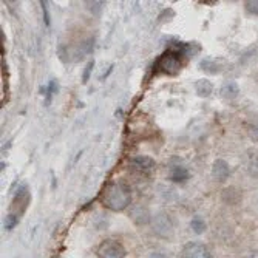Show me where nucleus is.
Here are the masks:
<instances>
[{"mask_svg":"<svg viewBox=\"0 0 258 258\" xmlns=\"http://www.w3.org/2000/svg\"><path fill=\"white\" fill-rule=\"evenodd\" d=\"M101 203L113 212H122L132 203V192L122 182H108L102 189Z\"/></svg>","mask_w":258,"mask_h":258,"instance_id":"obj_1","label":"nucleus"},{"mask_svg":"<svg viewBox=\"0 0 258 258\" xmlns=\"http://www.w3.org/2000/svg\"><path fill=\"white\" fill-rule=\"evenodd\" d=\"M184 67L182 62V51L169 50L156 60V70L166 76H176Z\"/></svg>","mask_w":258,"mask_h":258,"instance_id":"obj_2","label":"nucleus"},{"mask_svg":"<svg viewBox=\"0 0 258 258\" xmlns=\"http://www.w3.org/2000/svg\"><path fill=\"white\" fill-rule=\"evenodd\" d=\"M152 229L156 233L158 237L161 238H170L173 235V221L167 214H156L152 218Z\"/></svg>","mask_w":258,"mask_h":258,"instance_id":"obj_3","label":"nucleus"},{"mask_svg":"<svg viewBox=\"0 0 258 258\" xmlns=\"http://www.w3.org/2000/svg\"><path fill=\"white\" fill-rule=\"evenodd\" d=\"M98 255L101 258H125L127 249L116 240H105L99 244Z\"/></svg>","mask_w":258,"mask_h":258,"instance_id":"obj_4","label":"nucleus"},{"mask_svg":"<svg viewBox=\"0 0 258 258\" xmlns=\"http://www.w3.org/2000/svg\"><path fill=\"white\" fill-rule=\"evenodd\" d=\"M28 206H30V190H28V185L23 184L19 187L14 195V203H13V207H16L14 214L22 217ZM10 214H13V212H10Z\"/></svg>","mask_w":258,"mask_h":258,"instance_id":"obj_5","label":"nucleus"},{"mask_svg":"<svg viewBox=\"0 0 258 258\" xmlns=\"http://www.w3.org/2000/svg\"><path fill=\"white\" fill-rule=\"evenodd\" d=\"M182 258H210V252L204 244L192 241L184 246Z\"/></svg>","mask_w":258,"mask_h":258,"instance_id":"obj_6","label":"nucleus"},{"mask_svg":"<svg viewBox=\"0 0 258 258\" xmlns=\"http://www.w3.org/2000/svg\"><path fill=\"white\" fill-rule=\"evenodd\" d=\"M230 176V167L224 159H217L214 161L212 166V178L217 182H226V179Z\"/></svg>","mask_w":258,"mask_h":258,"instance_id":"obj_7","label":"nucleus"},{"mask_svg":"<svg viewBox=\"0 0 258 258\" xmlns=\"http://www.w3.org/2000/svg\"><path fill=\"white\" fill-rule=\"evenodd\" d=\"M130 218L135 221V224L144 226V224L150 223V212H149V209L144 206H135L130 210Z\"/></svg>","mask_w":258,"mask_h":258,"instance_id":"obj_8","label":"nucleus"},{"mask_svg":"<svg viewBox=\"0 0 258 258\" xmlns=\"http://www.w3.org/2000/svg\"><path fill=\"white\" fill-rule=\"evenodd\" d=\"M200 68L203 70L204 73H207V75H218V73H221V70L224 68V65H223V62L220 59L207 57V59L201 60Z\"/></svg>","mask_w":258,"mask_h":258,"instance_id":"obj_9","label":"nucleus"},{"mask_svg":"<svg viewBox=\"0 0 258 258\" xmlns=\"http://www.w3.org/2000/svg\"><path fill=\"white\" fill-rule=\"evenodd\" d=\"M132 166L141 172H149L155 167V159L146 155H139V156L132 158Z\"/></svg>","mask_w":258,"mask_h":258,"instance_id":"obj_10","label":"nucleus"},{"mask_svg":"<svg viewBox=\"0 0 258 258\" xmlns=\"http://www.w3.org/2000/svg\"><path fill=\"white\" fill-rule=\"evenodd\" d=\"M195 90L200 98H209L214 91V84L209 79H200L195 82Z\"/></svg>","mask_w":258,"mask_h":258,"instance_id":"obj_11","label":"nucleus"},{"mask_svg":"<svg viewBox=\"0 0 258 258\" xmlns=\"http://www.w3.org/2000/svg\"><path fill=\"white\" fill-rule=\"evenodd\" d=\"M238 93H240V87L233 81H227L221 87V96L226 99H235L238 96Z\"/></svg>","mask_w":258,"mask_h":258,"instance_id":"obj_12","label":"nucleus"},{"mask_svg":"<svg viewBox=\"0 0 258 258\" xmlns=\"http://www.w3.org/2000/svg\"><path fill=\"white\" fill-rule=\"evenodd\" d=\"M190 178V172L187 170L184 166H173L172 169H170V179L172 181H175V182H184V181H187Z\"/></svg>","mask_w":258,"mask_h":258,"instance_id":"obj_13","label":"nucleus"},{"mask_svg":"<svg viewBox=\"0 0 258 258\" xmlns=\"http://www.w3.org/2000/svg\"><path fill=\"white\" fill-rule=\"evenodd\" d=\"M190 229L197 233V235H201V233L206 232L207 224H206L204 218H201L200 215H197V217H194V218L190 220Z\"/></svg>","mask_w":258,"mask_h":258,"instance_id":"obj_14","label":"nucleus"},{"mask_svg":"<svg viewBox=\"0 0 258 258\" xmlns=\"http://www.w3.org/2000/svg\"><path fill=\"white\" fill-rule=\"evenodd\" d=\"M19 220H20V217L19 215H16V214H8L7 217H5V229L7 230H13L17 224H19Z\"/></svg>","mask_w":258,"mask_h":258,"instance_id":"obj_15","label":"nucleus"},{"mask_svg":"<svg viewBox=\"0 0 258 258\" xmlns=\"http://www.w3.org/2000/svg\"><path fill=\"white\" fill-rule=\"evenodd\" d=\"M246 10L250 14H256L258 16V0H250V2H246Z\"/></svg>","mask_w":258,"mask_h":258,"instance_id":"obj_16","label":"nucleus"},{"mask_svg":"<svg viewBox=\"0 0 258 258\" xmlns=\"http://www.w3.org/2000/svg\"><path fill=\"white\" fill-rule=\"evenodd\" d=\"M93 67H95V60H91V62L87 65V68H85L84 76H82V82H84V84H87V81H88V76H90V75H91V72H93Z\"/></svg>","mask_w":258,"mask_h":258,"instance_id":"obj_17","label":"nucleus"},{"mask_svg":"<svg viewBox=\"0 0 258 258\" xmlns=\"http://www.w3.org/2000/svg\"><path fill=\"white\" fill-rule=\"evenodd\" d=\"M56 91H57V82H56V81H51V82L48 84V96H46V101H50L51 96L54 95Z\"/></svg>","mask_w":258,"mask_h":258,"instance_id":"obj_18","label":"nucleus"},{"mask_svg":"<svg viewBox=\"0 0 258 258\" xmlns=\"http://www.w3.org/2000/svg\"><path fill=\"white\" fill-rule=\"evenodd\" d=\"M87 4H88V5H87L88 10H91L95 14H99L96 10H101V8H102V2H87Z\"/></svg>","mask_w":258,"mask_h":258,"instance_id":"obj_19","label":"nucleus"},{"mask_svg":"<svg viewBox=\"0 0 258 258\" xmlns=\"http://www.w3.org/2000/svg\"><path fill=\"white\" fill-rule=\"evenodd\" d=\"M40 7L43 10V19L46 25H50V16H48V10H46V2H40Z\"/></svg>","mask_w":258,"mask_h":258,"instance_id":"obj_20","label":"nucleus"},{"mask_svg":"<svg viewBox=\"0 0 258 258\" xmlns=\"http://www.w3.org/2000/svg\"><path fill=\"white\" fill-rule=\"evenodd\" d=\"M147 258H169V255L162 253V252H153V253H150Z\"/></svg>","mask_w":258,"mask_h":258,"instance_id":"obj_21","label":"nucleus"}]
</instances>
